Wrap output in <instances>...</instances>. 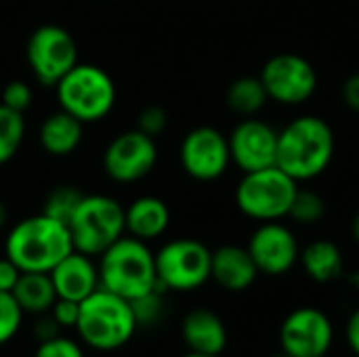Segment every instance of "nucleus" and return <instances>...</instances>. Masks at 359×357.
Returning <instances> with one entry per match:
<instances>
[{"label":"nucleus","mask_w":359,"mask_h":357,"mask_svg":"<svg viewBox=\"0 0 359 357\" xmlns=\"http://www.w3.org/2000/svg\"><path fill=\"white\" fill-rule=\"evenodd\" d=\"M337 149L332 126L320 116H299L278 133L276 166L297 183L320 177Z\"/></svg>","instance_id":"f257e3e1"},{"label":"nucleus","mask_w":359,"mask_h":357,"mask_svg":"<svg viewBox=\"0 0 359 357\" xmlns=\"http://www.w3.org/2000/svg\"><path fill=\"white\" fill-rule=\"evenodd\" d=\"M72 250L74 242L67 225L44 213L17 221L4 240V255L21 271L48 274Z\"/></svg>","instance_id":"f03ea898"},{"label":"nucleus","mask_w":359,"mask_h":357,"mask_svg":"<svg viewBox=\"0 0 359 357\" xmlns=\"http://www.w3.org/2000/svg\"><path fill=\"white\" fill-rule=\"evenodd\" d=\"M97 267L101 288L126 301H135L160 288L156 274V255L151 252L147 242L139 238L122 236L103 255H99Z\"/></svg>","instance_id":"7ed1b4c3"},{"label":"nucleus","mask_w":359,"mask_h":357,"mask_svg":"<svg viewBox=\"0 0 359 357\" xmlns=\"http://www.w3.org/2000/svg\"><path fill=\"white\" fill-rule=\"evenodd\" d=\"M137 328L130 301L99 286L80 303V318L74 330L86 347L109 353L122 349Z\"/></svg>","instance_id":"20e7f679"},{"label":"nucleus","mask_w":359,"mask_h":357,"mask_svg":"<svg viewBox=\"0 0 359 357\" xmlns=\"http://www.w3.org/2000/svg\"><path fill=\"white\" fill-rule=\"evenodd\" d=\"M55 99L59 109L78 118L84 126L105 120L118 101L114 78L95 63H76L57 84Z\"/></svg>","instance_id":"39448f33"},{"label":"nucleus","mask_w":359,"mask_h":357,"mask_svg":"<svg viewBox=\"0 0 359 357\" xmlns=\"http://www.w3.org/2000/svg\"><path fill=\"white\" fill-rule=\"evenodd\" d=\"M67 229L74 250L99 257L114 242L126 236L124 206L105 194H84L67 223Z\"/></svg>","instance_id":"423d86ee"},{"label":"nucleus","mask_w":359,"mask_h":357,"mask_svg":"<svg viewBox=\"0 0 359 357\" xmlns=\"http://www.w3.org/2000/svg\"><path fill=\"white\" fill-rule=\"evenodd\" d=\"M299 183L282 168L269 166L244 173L236 187V206L255 221H278L288 217Z\"/></svg>","instance_id":"0eeeda50"},{"label":"nucleus","mask_w":359,"mask_h":357,"mask_svg":"<svg viewBox=\"0 0 359 357\" xmlns=\"http://www.w3.org/2000/svg\"><path fill=\"white\" fill-rule=\"evenodd\" d=\"M156 255L158 286L162 290L189 292L210 280L212 250L194 238H177L166 242Z\"/></svg>","instance_id":"6e6552de"},{"label":"nucleus","mask_w":359,"mask_h":357,"mask_svg":"<svg viewBox=\"0 0 359 357\" xmlns=\"http://www.w3.org/2000/svg\"><path fill=\"white\" fill-rule=\"evenodd\" d=\"M25 61L40 86L55 88L78 63V44L63 25L44 23L38 25L25 42Z\"/></svg>","instance_id":"1a4fd4ad"},{"label":"nucleus","mask_w":359,"mask_h":357,"mask_svg":"<svg viewBox=\"0 0 359 357\" xmlns=\"http://www.w3.org/2000/svg\"><path fill=\"white\" fill-rule=\"evenodd\" d=\"M267 97L282 105H299L318 90L313 63L299 53H278L269 57L259 74Z\"/></svg>","instance_id":"9d476101"},{"label":"nucleus","mask_w":359,"mask_h":357,"mask_svg":"<svg viewBox=\"0 0 359 357\" xmlns=\"http://www.w3.org/2000/svg\"><path fill=\"white\" fill-rule=\"evenodd\" d=\"M158 164L156 139L141 133L139 128L124 130L116 135L103 151L105 175L122 185L137 183L151 175Z\"/></svg>","instance_id":"9b49d317"},{"label":"nucleus","mask_w":359,"mask_h":357,"mask_svg":"<svg viewBox=\"0 0 359 357\" xmlns=\"http://www.w3.org/2000/svg\"><path fill=\"white\" fill-rule=\"evenodd\" d=\"M179 162L187 177L202 183L217 181L231 164L229 141L215 126H196L181 141Z\"/></svg>","instance_id":"f8f14e48"},{"label":"nucleus","mask_w":359,"mask_h":357,"mask_svg":"<svg viewBox=\"0 0 359 357\" xmlns=\"http://www.w3.org/2000/svg\"><path fill=\"white\" fill-rule=\"evenodd\" d=\"M334 343V326L318 307H299L280 328L282 351L290 357H326Z\"/></svg>","instance_id":"ddd939ff"},{"label":"nucleus","mask_w":359,"mask_h":357,"mask_svg":"<svg viewBox=\"0 0 359 357\" xmlns=\"http://www.w3.org/2000/svg\"><path fill=\"white\" fill-rule=\"evenodd\" d=\"M246 248L259 274H265V276L288 274L299 263V257H301V248H299L294 234L278 221L261 223L252 231Z\"/></svg>","instance_id":"4468645a"},{"label":"nucleus","mask_w":359,"mask_h":357,"mask_svg":"<svg viewBox=\"0 0 359 357\" xmlns=\"http://www.w3.org/2000/svg\"><path fill=\"white\" fill-rule=\"evenodd\" d=\"M231 162L242 173H252L261 168L276 166L278 156V130L259 120V118H244L227 137Z\"/></svg>","instance_id":"2eb2a0df"},{"label":"nucleus","mask_w":359,"mask_h":357,"mask_svg":"<svg viewBox=\"0 0 359 357\" xmlns=\"http://www.w3.org/2000/svg\"><path fill=\"white\" fill-rule=\"evenodd\" d=\"M57 299H69L76 303H82L86 297H90L101 284H99V267L93 263V257L72 250L67 257H63L50 271H48Z\"/></svg>","instance_id":"dca6fc26"},{"label":"nucleus","mask_w":359,"mask_h":357,"mask_svg":"<svg viewBox=\"0 0 359 357\" xmlns=\"http://www.w3.org/2000/svg\"><path fill=\"white\" fill-rule=\"evenodd\" d=\"M259 269L244 246L225 244L212 250L210 259V280L229 292L248 290L257 282Z\"/></svg>","instance_id":"f3484780"},{"label":"nucleus","mask_w":359,"mask_h":357,"mask_svg":"<svg viewBox=\"0 0 359 357\" xmlns=\"http://www.w3.org/2000/svg\"><path fill=\"white\" fill-rule=\"evenodd\" d=\"M181 337L189 351L204 356H221L227 347V328L225 322L206 307L191 309L181 322Z\"/></svg>","instance_id":"a211bd4d"},{"label":"nucleus","mask_w":359,"mask_h":357,"mask_svg":"<svg viewBox=\"0 0 359 357\" xmlns=\"http://www.w3.org/2000/svg\"><path fill=\"white\" fill-rule=\"evenodd\" d=\"M126 234L143 242H151L166 234L170 225V208L158 196H139L124 206Z\"/></svg>","instance_id":"6ab92c4d"},{"label":"nucleus","mask_w":359,"mask_h":357,"mask_svg":"<svg viewBox=\"0 0 359 357\" xmlns=\"http://www.w3.org/2000/svg\"><path fill=\"white\" fill-rule=\"evenodd\" d=\"M84 139V124L72 114L57 109L48 114L38 128V143L53 158L72 156Z\"/></svg>","instance_id":"aec40b11"},{"label":"nucleus","mask_w":359,"mask_h":357,"mask_svg":"<svg viewBox=\"0 0 359 357\" xmlns=\"http://www.w3.org/2000/svg\"><path fill=\"white\" fill-rule=\"evenodd\" d=\"M305 274L318 284H330L345 274V259L341 248L330 240H316L301 250L299 257Z\"/></svg>","instance_id":"412c9836"},{"label":"nucleus","mask_w":359,"mask_h":357,"mask_svg":"<svg viewBox=\"0 0 359 357\" xmlns=\"http://www.w3.org/2000/svg\"><path fill=\"white\" fill-rule=\"evenodd\" d=\"M11 295L15 297L21 311L29 316L48 314L57 301L53 280L48 274H42V271H21Z\"/></svg>","instance_id":"4be33fe9"},{"label":"nucleus","mask_w":359,"mask_h":357,"mask_svg":"<svg viewBox=\"0 0 359 357\" xmlns=\"http://www.w3.org/2000/svg\"><path fill=\"white\" fill-rule=\"evenodd\" d=\"M225 101L233 114L252 118L267 105L269 97L259 76H240L227 86Z\"/></svg>","instance_id":"5701e85b"},{"label":"nucleus","mask_w":359,"mask_h":357,"mask_svg":"<svg viewBox=\"0 0 359 357\" xmlns=\"http://www.w3.org/2000/svg\"><path fill=\"white\" fill-rule=\"evenodd\" d=\"M25 141V118L0 103V166L8 164Z\"/></svg>","instance_id":"b1692460"},{"label":"nucleus","mask_w":359,"mask_h":357,"mask_svg":"<svg viewBox=\"0 0 359 357\" xmlns=\"http://www.w3.org/2000/svg\"><path fill=\"white\" fill-rule=\"evenodd\" d=\"M82 196L84 194L80 189H76L74 185H57L55 189H50L46 194L44 204H42V213L67 225L74 210L78 208Z\"/></svg>","instance_id":"393cba45"},{"label":"nucleus","mask_w":359,"mask_h":357,"mask_svg":"<svg viewBox=\"0 0 359 357\" xmlns=\"http://www.w3.org/2000/svg\"><path fill=\"white\" fill-rule=\"evenodd\" d=\"M326 215V200L311 189H297L288 217L299 225H316Z\"/></svg>","instance_id":"a878e982"},{"label":"nucleus","mask_w":359,"mask_h":357,"mask_svg":"<svg viewBox=\"0 0 359 357\" xmlns=\"http://www.w3.org/2000/svg\"><path fill=\"white\" fill-rule=\"evenodd\" d=\"M137 326H154L164 316V290L156 288L135 301H130Z\"/></svg>","instance_id":"bb28decb"},{"label":"nucleus","mask_w":359,"mask_h":357,"mask_svg":"<svg viewBox=\"0 0 359 357\" xmlns=\"http://www.w3.org/2000/svg\"><path fill=\"white\" fill-rule=\"evenodd\" d=\"M23 311L11 292H0V347L6 345L21 330Z\"/></svg>","instance_id":"cd10ccee"},{"label":"nucleus","mask_w":359,"mask_h":357,"mask_svg":"<svg viewBox=\"0 0 359 357\" xmlns=\"http://www.w3.org/2000/svg\"><path fill=\"white\" fill-rule=\"evenodd\" d=\"M0 103L15 109V112H21L25 114L32 103H34V88L29 82L25 80H11L4 84L2 88V95H0Z\"/></svg>","instance_id":"c85d7f7f"},{"label":"nucleus","mask_w":359,"mask_h":357,"mask_svg":"<svg viewBox=\"0 0 359 357\" xmlns=\"http://www.w3.org/2000/svg\"><path fill=\"white\" fill-rule=\"evenodd\" d=\"M168 126V114L164 107L160 105H147L139 112V118H137V128L149 137H158L166 130Z\"/></svg>","instance_id":"c756f323"},{"label":"nucleus","mask_w":359,"mask_h":357,"mask_svg":"<svg viewBox=\"0 0 359 357\" xmlns=\"http://www.w3.org/2000/svg\"><path fill=\"white\" fill-rule=\"evenodd\" d=\"M34 357H84V351L76 341L59 335L55 339L38 343Z\"/></svg>","instance_id":"7c9ffc66"},{"label":"nucleus","mask_w":359,"mask_h":357,"mask_svg":"<svg viewBox=\"0 0 359 357\" xmlns=\"http://www.w3.org/2000/svg\"><path fill=\"white\" fill-rule=\"evenodd\" d=\"M61 328H76L80 318V303L69 299H57L48 311Z\"/></svg>","instance_id":"2f4dec72"},{"label":"nucleus","mask_w":359,"mask_h":357,"mask_svg":"<svg viewBox=\"0 0 359 357\" xmlns=\"http://www.w3.org/2000/svg\"><path fill=\"white\" fill-rule=\"evenodd\" d=\"M61 335V326L55 322V318L50 314H40L36 316V324H34V337L38 339V343L55 339Z\"/></svg>","instance_id":"473e14b6"},{"label":"nucleus","mask_w":359,"mask_h":357,"mask_svg":"<svg viewBox=\"0 0 359 357\" xmlns=\"http://www.w3.org/2000/svg\"><path fill=\"white\" fill-rule=\"evenodd\" d=\"M19 276H21V269L4 255L0 259V292H13Z\"/></svg>","instance_id":"72a5a7b5"},{"label":"nucleus","mask_w":359,"mask_h":357,"mask_svg":"<svg viewBox=\"0 0 359 357\" xmlns=\"http://www.w3.org/2000/svg\"><path fill=\"white\" fill-rule=\"evenodd\" d=\"M341 95H343V103L351 109L359 114V72L351 74L343 86H341Z\"/></svg>","instance_id":"f704fd0d"},{"label":"nucleus","mask_w":359,"mask_h":357,"mask_svg":"<svg viewBox=\"0 0 359 357\" xmlns=\"http://www.w3.org/2000/svg\"><path fill=\"white\" fill-rule=\"evenodd\" d=\"M345 337H347V345L349 349L359 357V307L349 316L347 326H345Z\"/></svg>","instance_id":"c9c22d12"},{"label":"nucleus","mask_w":359,"mask_h":357,"mask_svg":"<svg viewBox=\"0 0 359 357\" xmlns=\"http://www.w3.org/2000/svg\"><path fill=\"white\" fill-rule=\"evenodd\" d=\"M8 225V210H6V206L0 202V229H4Z\"/></svg>","instance_id":"e433bc0d"},{"label":"nucleus","mask_w":359,"mask_h":357,"mask_svg":"<svg viewBox=\"0 0 359 357\" xmlns=\"http://www.w3.org/2000/svg\"><path fill=\"white\" fill-rule=\"evenodd\" d=\"M347 282L351 284V288H355L359 292V269L358 271H351V274L347 276Z\"/></svg>","instance_id":"4c0bfd02"},{"label":"nucleus","mask_w":359,"mask_h":357,"mask_svg":"<svg viewBox=\"0 0 359 357\" xmlns=\"http://www.w3.org/2000/svg\"><path fill=\"white\" fill-rule=\"evenodd\" d=\"M351 234H353V240L359 244V213L353 217V221H351Z\"/></svg>","instance_id":"58836bf2"},{"label":"nucleus","mask_w":359,"mask_h":357,"mask_svg":"<svg viewBox=\"0 0 359 357\" xmlns=\"http://www.w3.org/2000/svg\"><path fill=\"white\" fill-rule=\"evenodd\" d=\"M183 357H217V356H204V353H194V351H189V353H185Z\"/></svg>","instance_id":"ea45409f"},{"label":"nucleus","mask_w":359,"mask_h":357,"mask_svg":"<svg viewBox=\"0 0 359 357\" xmlns=\"http://www.w3.org/2000/svg\"><path fill=\"white\" fill-rule=\"evenodd\" d=\"M271 357H290V356H286V353L282 351V353H276V356H271Z\"/></svg>","instance_id":"a19ab883"}]
</instances>
